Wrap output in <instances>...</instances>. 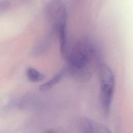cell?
Masks as SVG:
<instances>
[{"label":"cell","instance_id":"1","mask_svg":"<svg viewBox=\"0 0 133 133\" xmlns=\"http://www.w3.org/2000/svg\"><path fill=\"white\" fill-rule=\"evenodd\" d=\"M65 58L67 65L64 69L65 73L80 82L90 79L100 62V51L97 44L90 38L83 37L68 51Z\"/></svg>","mask_w":133,"mask_h":133},{"label":"cell","instance_id":"2","mask_svg":"<svg viewBox=\"0 0 133 133\" xmlns=\"http://www.w3.org/2000/svg\"><path fill=\"white\" fill-rule=\"evenodd\" d=\"M46 13L51 27L59 36L61 54L64 57L68 51L66 30L67 11L65 6L61 0H51L47 6Z\"/></svg>","mask_w":133,"mask_h":133},{"label":"cell","instance_id":"3","mask_svg":"<svg viewBox=\"0 0 133 133\" xmlns=\"http://www.w3.org/2000/svg\"><path fill=\"white\" fill-rule=\"evenodd\" d=\"M100 83V103L105 115L109 113L115 90V77L110 68L101 63L98 69Z\"/></svg>","mask_w":133,"mask_h":133},{"label":"cell","instance_id":"4","mask_svg":"<svg viewBox=\"0 0 133 133\" xmlns=\"http://www.w3.org/2000/svg\"><path fill=\"white\" fill-rule=\"evenodd\" d=\"M81 133H111L103 124L87 117L81 121Z\"/></svg>","mask_w":133,"mask_h":133},{"label":"cell","instance_id":"5","mask_svg":"<svg viewBox=\"0 0 133 133\" xmlns=\"http://www.w3.org/2000/svg\"><path fill=\"white\" fill-rule=\"evenodd\" d=\"M65 71L64 69L54 75L51 78L41 84L39 86V89L41 91H47L52 88L54 86L58 84L62 79L63 76L65 75Z\"/></svg>","mask_w":133,"mask_h":133},{"label":"cell","instance_id":"6","mask_svg":"<svg viewBox=\"0 0 133 133\" xmlns=\"http://www.w3.org/2000/svg\"><path fill=\"white\" fill-rule=\"evenodd\" d=\"M25 74L28 79L33 83L41 82L45 78V75L43 73L32 67L28 68L26 70Z\"/></svg>","mask_w":133,"mask_h":133},{"label":"cell","instance_id":"7","mask_svg":"<svg viewBox=\"0 0 133 133\" xmlns=\"http://www.w3.org/2000/svg\"><path fill=\"white\" fill-rule=\"evenodd\" d=\"M10 6V3L7 0H0V12L7 10Z\"/></svg>","mask_w":133,"mask_h":133},{"label":"cell","instance_id":"8","mask_svg":"<svg viewBox=\"0 0 133 133\" xmlns=\"http://www.w3.org/2000/svg\"><path fill=\"white\" fill-rule=\"evenodd\" d=\"M45 133H55V132H52V131H48L46 132Z\"/></svg>","mask_w":133,"mask_h":133}]
</instances>
